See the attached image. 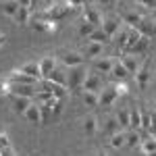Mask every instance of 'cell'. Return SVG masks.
<instances>
[{
	"label": "cell",
	"instance_id": "6da1fadb",
	"mask_svg": "<svg viewBox=\"0 0 156 156\" xmlns=\"http://www.w3.org/2000/svg\"><path fill=\"white\" fill-rule=\"evenodd\" d=\"M85 75H87V73H85V69L81 65L71 67V71L67 73V87H69V90H81Z\"/></svg>",
	"mask_w": 156,
	"mask_h": 156
},
{
	"label": "cell",
	"instance_id": "7a4b0ae2",
	"mask_svg": "<svg viewBox=\"0 0 156 156\" xmlns=\"http://www.w3.org/2000/svg\"><path fill=\"white\" fill-rule=\"evenodd\" d=\"M37 90H48V92L54 94V98H62V100H65L67 92H69L67 85L56 83V81H50V79H46V77H42V79L37 81Z\"/></svg>",
	"mask_w": 156,
	"mask_h": 156
},
{
	"label": "cell",
	"instance_id": "3957f363",
	"mask_svg": "<svg viewBox=\"0 0 156 156\" xmlns=\"http://www.w3.org/2000/svg\"><path fill=\"white\" fill-rule=\"evenodd\" d=\"M100 102H98V106H110L117 98H119V90H117V85H106L104 90H100Z\"/></svg>",
	"mask_w": 156,
	"mask_h": 156
},
{
	"label": "cell",
	"instance_id": "277c9868",
	"mask_svg": "<svg viewBox=\"0 0 156 156\" xmlns=\"http://www.w3.org/2000/svg\"><path fill=\"white\" fill-rule=\"evenodd\" d=\"M71 11H73V9L69 6V4H65V6H62V4H52V6L46 9V15H48L50 21H54V23H56V21L62 19V17H67Z\"/></svg>",
	"mask_w": 156,
	"mask_h": 156
},
{
	"label": "cell",
	"instance_id": "5b68a950",
	"mask_svg": "<svg viewBox=\"0 0 156 156\" xmlns=\"http://www.w3.org/2000/svg\"><path fill=\"white\" fill-rule=\"evenodd\" d=\"M81 90H83V92H100V90H102V79H100V73L85 75Z\"/></svg>",
	"mask_w": 156,
	"mask_h": 156
},
{
	"label": "cell",
	"instance_id": "8992f818",
	"mask_svg": "<svg viewBox=\"0 0 156 156\" xmlns=\"http://www.w3.org/2000/svg\"><path fill=\"white\" fill-rule=\"evenodd\" d=\"M135 79H137V83H140L142 90L148 87V83H150V60H144V62L140 65V69L135 73Z\"/></svg>",
	"mask_w": 156,
	"mask_h": 156
},
{
	"label": "cell",
	"instance_id": "52a82bcc",
	"mask_svg": "<svg viewBox=\"0 0 156 156\" xmlns=\"http://www.w3.org/2000/svg\"><path fill=\"white\" fill-rule=\"evenodd\" d=\"M6 81H11V83H37V77H31V75H27L19 69V71H12L6 77Z\"/></svg>",
	"mask_w": 156,
	"mask_h": 156
},
{
	"label": "cell",
	"instance_id": "ba28073f",
	"mask_svg": "<svg viewBox=\"0 0 156 156\" xmlns=\"http://www.w3.org/2000/svg\"><path fill=\"white\" fill-rule=\"evenodd\" d=\"M60 60H62V65H65V67H69V69H71V67L81 65V62L85 60V56H83V54H77V52H62V54H60Z\"/></svg>",
	"mask_w": 156,
	"mask_h": 156
},
{
	"label": "cell",
	"instance_id": "9c48e42d",
	"mask_svg": "<svg viewBox=\"0 0 156 156\" xmlns=\"http://www.w3.org/2000/svg\"><path fill=\"white\" fill-rule=\"evenodd\" d=\"M135 27L140 29V34H144V36H148V37L156 36V21H152V19L142 17V19H140V23L135 25Z\"/></svg>",
	"mask_w": 156,
	"mask_h": 156
},
{
	"label": "cell",
	"instance_id": "30bf717a",
	"mask_svg": "<svg viewBox=\"0 0 156 156\" xmlns=\"http://www.w3.org/2000/svg\"><path fill=\"white\" fill-rule=\"evenodd\" d=\"M25 119L34 125H42V110H40V104H29V108L25 110Z\"/></svg>",
	"mask_w": 156,
	"mask_h": 156
},
{
	"label": "cell",
	"instance_id": "8fae6325",
	"mask_svg": "<svg viewBox=\"0 0 156 156\" xmlns=\"http://www.w3.org/2000/svg\"><path fill=\"white\" fill-rule=\"evenodd\" d=\"M115 60H117V58H98V56H96V60H94V71H96V73H102V75H106V73L112 71Z\"/></svg>",
	"mask_w": 156,
	"mask_h": 156
},
{
	"label": "cell",
	"instance_id": "7c38bea8",
	"mask_svg": "<svg viewBox=\"0 0 156 156\" xmlns=\"http://www.w3.org/2000/svg\"><path fill=\"white\" fill-rule=\"evenodd\" d=\"M148 46H150V37L142 34V36H140V40H137L135 44L127 46V52H131V54H142V52H146V50H148Z\"/></svg>",
	"mask_w": 156,
	"mask_h": 156
},
{
	"label": "cell",
	"instance_id": "4fadbf2b",
	"mask_svg": "<svg viewBox=\"0 0 156 156\" xmlns=\"http://www.w3.org/2000/svg\"><path fill=\"white\" fill-rule=\"evenodd\" d=\"M29 104H31V98L29 96H12V108L19 115H25V110L29 108Z\"/></svg>",
	"mask_w": 156,
	"mask_h": 156
},
{
	"label": "cell",
	"instance_id": "5bb4252c",
	"mask_svg": "<svg viewBox=\"0 0 156 156\" xmlns=\"http://www.w3.org/2000/svg\"><path fill=\"white\" fill-rule=\"evenodd\" d=\"M102 29L112 37L121 29V19H117V17H108V19H104V21H102Z\"/></svg>",
	"mask_w": 156,
	"mask_h": 156
},
{
	"label": "cell",
	"instance_id": "9a60e30c",
	"mask_svg": "<svg viewBox=\"0 0 156 156\" xmlns=\"http://www.w3.org/2000/svg\"><path fill=\"white\" fill-rule=\"evenodd\" d=\"M110 75L117 79V81H125L127 77H129V71L125 69V65L121 62V58L115 60V65H112V71H110Z\"/></svg>",
	"mask_w": 156,
	"mask_h": 156
},
{
	"label": "cell",
	"instance_id": "2e32d148",
	"mask_svg": "<svg viewBox=\"0 0 156 156\" xmlns=\"http://www.w3.org/2000/svg\"><path fill=\"white\" fill-rule=\"evenodd\" d=\"M31 27L36 31H54V21H46V19H40V17H31Z\"/></svg>",
	"mask_w": 156,
	"mask_h": 156
},
{
	"label": "cell",
	"instance_id": "e0dca14e",
	"mask_svg": "<svg viewBox=\"0 0 156 156\" xmlns=\"http://www.w3.org/2000/svg\"><path fill=\"white\" fill-rule=\"evenodd\" d=\"M127 37H129V25L121 27L119 31L112 36V44H115L117 48H125V46H127Z\"/></svg>",
	"mask_w": 156,
	"mask_h": 156
},
{
	"label": "cell",
	"instance_id": "ac0fdd59",
	"mask_svg": "<svg viewBox=\"0 0 156 156\" xmlns=\"http://www.w3.org/2000/svg\"><path fill=\"white\" fill-rule=\"evenodd\" d=\"M121 62L125 65V69L129 71V75H135L137 69H140V58H135L133 54H125V56L121 58Z\"/></svg>",
	"mask_w": 156,
	"mask_h": 156
},
{
	"label": "cell",
	"instance_id": "d6986e66",
	"mask_svg": "<svg viewBox=\"0 0 156 156\" xmlns=\"http://www.w3.org/2000/svg\"><path fill=\"white\" fill-rule=\"evenodd\" d=\"M46 79H50V81H56V83H62V85H67V71H65L62 67H54V69L50 71V75L46 77Z\"/></svg>",
	"mask_w": 156,
	"mask_h": 156
},
{
	"label": "cell",
	"instance_id": "ffe728a7",
	"mask_svg": "<svg viewBox=\"0 0 156 156\" xmlns=\"http://www.w3.org/2000/svg\"><path fill=\"white\" fill-rule=\"evenodd\" d=\"M19 6H21L19 0H2L0 2V11L4 12V15H9V17H15V12H17Z\"/></svg>",
	"mask_w": 156,
	"mask_h": 156
},
{
	"label": "cell",
	"instance_id": "44dd1931",
	"mask_svg": "<svg viewBox=\"0 0 156 156\" xmlns=\"http://www.w3.org/2000/svg\"><path fill=\"white\" fill-rule=\"evenodd\" d=\"M54 67H56V60L52 58V56H44V58L40 60V73H42V77H48Z\"/></svg>",
	"mask_w": 156,
	"mask_h": 156
},
{
	"label": "cell",
	"instance_id": "7402d4cb",
	"mask_svg": "<svg viewBox=\"0 0 156 156\" xmlns=\"http://www.w3.org/2000/svg\"><path fill=\"white\" fill-rule=\"evenodd\" d=\"M144 15L140 11H127L123 12V21H125V25H129V27H135V25L140 23V19H142Z\"/></svg>",
	"mask_w": 156,
	"mask_h": 156
},
{
	"label": "cell",
	"instance_id": "603a6c76",
	"mask_svg": "<svg viewBox=\"0 0 156 156\" xmlns=\"http://www.w3.org/2000/svg\"><path fill=\"white\" fill-rule=\"evenodd\" d=\"M100 52H102V44H100V42H90V44L85 46L83 56L85 58H96V56H100Z\"/></svg>",
	"mask_w": 156,
	"mask_h": 156
},
{
	"label": "cell",
	"instance_id": "cb8c5ba5",
	"mask_svg": "<svg viewBox=\"0 0 156 156\" xmlns=\"http://www.w3.org/2000/svg\"><path fill=\"white\" fill-rule=\"evenodd\" d=\"M21 71L27 73V75H31V77H37V79H42V73H40V62H36V60H31V62H25L23 67H21Z\"/></svg>",
	"mask_w": 156,
	"mask_h": 156
},
{
	"label": "cell",
	"instance_id": "d4e9b609",
	"mask_svg": "<svg viewBox=\"0 0 156 156\" xmlns=\"http://www.w3.org/2000/svg\"><path fill=\"white\" fill-rule=\"evenodd\" d=\"M85 21H90V23L94 25V27H102V17H100V12L98 11H94V9H85Z\"/></svg>",
	"mask_w": 156,
	"mask_h": 156
},
{
	"label": "cell",
	"instance_id": "484cf974",
	"mask_svg": "<svg viewBox=\"0 0 156 156\" xmlns=\"http://www.w3.org/2000/svg\"><path fill=\"white\" fill-rule=\"evenodd\" d=\"M108 40H110V36H108L102 27H94V31L90 34V42H100V44H106Z\"/></svg>",
	"mask_w": 156,
	"mask_h": 156
},
{
	"label": "cell",
	"instance_id": "4316f807",
	"mask_svg": "<svg viewBox=\"0 0 156 156\" xmlns=\"http://www.w3.org/2000/svg\"><path fill=\"white\" fill-rule=\"evenodd\" d=\"M129 129H142V115L137 108H129Z\"/></svg>",
	"mask_w": 156,
	"mask_h": 156
},
{
	"label": "cell",
	"instance_id": "83f0119b",
	"mask_svg": "<svg viewBox=\"0 0 156 156\" xmlns=\"http://www.w3.org/2000/svg\"><path fill=\"white\" fill-rule=\"evenodd\" d=\"M110 146L112 148H123V146H127V137H125V131H117L110 135Z\"/></svg>",
	"mask_w": 156,
	"mask_h": 156
},
{
	"label": "cell",
	"instance_id": "f1b7e54d",
	"mask_svg": "<svg viewBox=\"0 0 156 156\" xmlns=\"http://www.w3.org/2000/svg\"><path fill=\"white\" fill-rule=\"evenodd\" d=\"M29 12H31V9H27V6H19L12 19H15L19 25H23V23H27V21H29Z\"/></svg>",
	"mask_w": 156,
	"mask_h": 156
},
{
	"label": "cell",
	"instance_id": "f546056e",
	"mask_svg": "<svg viewBox=\"0 0 156 156\" xmlns=\"http://www.w3.org/2000/svg\"><path fill=\"white\" fill-rule=\"evenodd\" d=\"M104 129H106L108 135H112V133L121 131V123L117 117H110V119H106V123H104Z\"/></svg>",
	"mask_w": 156,
	"mask_h": 156
},
{
	"label": "cell",
	"instance_id": "4dcf8cb0",
	"mask_svg": "<svg viewBox=\"0 0 156 156\" xmlns=\"http://www.w3.org/2000/svg\"><path fill=\"white\" fill-rule=\"evenodd\" d=\"M100 92H83V104L85 106H98L100 102Z\"/></svg>",
	"mask_w": 156,
	"mask_h": 156
},
{
	"label": "cell",
	"instance_id": "1f68e13d",
	"mask_svg": "<svg viewBox=\"0 0 156 156\" xmlns=\"http://www.w3.org/2000/svg\"><path fill=\"white\" fill-rule=\"evenodd\" d=\"M83 133H85V135H94V133H96V119H94V117H85V121H83Z\"/></svg>",
	"mask_w": 156,
	"mask_h": 156
},
{
	"label": "cell",
	"instance_id": "d6a6232c",
	"mask_svg": "<svg viewBox=\"0 0 156 156\" xmlns=\"http://www.w3.org/2000/svg\"><path fill=\"white\" fill-rule=\"evenodd\" d=\"M117 119H119L121 127L129 129V108H121L119 112H117Z\"/></svg>",
	"mask_w": 156,
	"mask_h": 156
},
{
	"label": "cell",
	"instance_id": "836d02e7",
	"mask_svg": "<svg viewBox=\"0 0 156 156\" xmlns=\"http://www.w3.org/2000/svg\"><path fill=\"white\" fill-rule=\"evenodd\" d=\"M36 98H37V102H40V104H44V102H52V100H54V94L48 92V90H37Z\"/></svg>",
	"mask_w": 156,
	"mask_h": 156
},
{
	"label": "cell",
	"instance_id": "e575fe53",
	"mask_svg": "<svg viewBox=\"0 0 156 156\" xmlns=\"http://www.w3.org/2000/svg\"><path fill=\"white\" fill-rule=\"evenodd\" d=\"M94 31V25L90 23V21H81V25H79V36H83V37H90V34Z\"/></svg>",
	"mask_w": 156,
	"mask_h": 156
},
{
	"label": "cell",
	"instance_id": "d590c367",
	"mask_svg": "<svg viewBox=\"0 0 156 156\" xmlns=\"http://www.w3.org/2000/svg\"><path fill=\"white\" fill-rule=\"evenodd\" d=\"M62 112V98H56L54 104H52V121H56Z\"/></svg>",
	"mask_w": 156,
	"mask_h": 156
},
{
	"label": "cell",
	"instance_id": "8d00e7d4",
	"mask_svg": "<svg viewBox=\"0 0 156 156\" xmlns=\"http://www.w3.org/2000/svg\"><path fill=\"white\" fill-rule=\"evenodd\" d=\"M140 36H142V34H140V29H137V27H129V37H127V46L135 44V42L140 40ZM127 46H125V48H127Z\"/></svg>",
	"mask_w": 156,
	"mask_h": 156
},
{
	"label": "cell",
	"instance_id": "74e56055",
	"mask_svg": "<svg viewBox=\"0 0 156 156\" xmlns=\"http://www.w3.org/2000/svg\"><path fill=\"white\" fill-rule=\"evenodd\" d=\"M140 115H142V129H150V112L146 108H140Z\"/></svg>",
	"mask_w": 156,
	"mask_h": 156
},
{
	"label": "cell",
	"instance_id": "f35d334b",
	"mask_svg": "<svg viewBox=\"0 0 156 156\" xmlns=\"http://www.w3.org/2000/svg\"><path fill=\"white\" fill-rule=\"evenodd\" d=\"M148 131L152 133V135H156V110L150 112V129H148Z\"/></svg>",
	"mask_w": 156,
	"mask_h": 156
},
{
	"label": "cell",
	"instance_id": "ab89813d",
	"mask_svg": "<svg viewBox=\"0 0 156 156\" xmlns=\"http://www.w3.org/2000/svg\"><path fill=\"white\" fill-rule=\"evenodd\" d=\"M67 4H69L71 9H81L85 4V0H67Z\"/></svg>",
	"mask_w": 156,
	"mask_h": 156
},
{
	"label": "cell",
	"instance_id": "60d3db41",
	"mask_svg": "<svg viewBox=\"0 0 156 156\" xmlns=\"http://www.w3.org/2000/svg\"><path fill=\"white\" fill-rule=\"evenodd\" d=\"M9 146H11V140H9L4 133H0V148L4 150V148H9Z\"/></svg>",
	"mask_w": 156,
	"mask_h": 156
},
{
	"label": "cell",
	"instance_id": "b9f144b4",
	"mask_svg": "<svg viewBox=\"0 0 156 156\" xmlns=\"http://www.w3.org/2000/svg\"><path fill=\"white\" fill-rule=\"evenodd\" d=\"M117 90H119V96H121V94H127V92H129L125 81H119V83H117Z\"/></svg>",
	"mask_w": 156,
	"mask_h": 156
},
{
	"label": "cell",
	"instance_id": "7bdbcfd3",
	"mask_svg": "<svg viewBox=\"0 0 156 156\" xmlns=\"http://www.w3.org/2000/svg\"><path fill=\"white\" fill-rule=\"evenodd\" d=\"M140 4H144V6H148V9H152V6H156V0H137Z\"/></svg>",
	"mask_w": 156,
	"mask_h": 156
},
{
	"label": "cell",
	"instance_id": "ee69618b",
	"mask_svg": "<svg viewBox=\"0 0 156 156\" xmlns=\"http://www.w3.org/2000/svg\"><path fill=\"white\" fill-rule=\"evenodd\" d=\"M15 154V150H12L11 146H9V148H4V150H2V156H12Z\"/></svg>",
	"mask_w": 156,
	"mask_h": 156
},
{
	"label": "cell",
	"instance_id": "f6af8a7d",
	"mask_svg": "<svg viewBox=\"0 0 156 156\" xmlns=\"http://www.w3.org/2000/svg\"><path fill=\"white\" fill-rule=\"evenodd\" d=\"M19 4H21V6H27V9H31V0H19Z\"/></svg>",
	"mask_w": 156,
	"mask_h": 156
},
{
	"label": "cell",
	"instance_id": "bcb514c9",
	"mask_svg": "<svg viewBox=\"0 0 156 156\" xmlns=\"http://www.w3.org/2000/svg\"><path fill=\"white\" fill-rule=\"evenodd\" d=\"M37 2H40V0H31V11H34V9L37 6Z\"/></svg>",
	"mask_w": 156,
	"mask_h": 156
},
{
	"label": "cell",
	"instance_id": "7dc6e473",
	"mask_svg": "<svg viewBox=\"0 0 156 156\" xmlns=\"http://www.w3.org/2000/svg\"><path fill=\"white\" fill-rule=\"evenodd\" d=\"M2 42H4V36H2V34H0V44H2Z\"/></svg>",
	"mask_w": 156,
	"mask_h": 156
},
{
	"label": "cell",
	"instance_id": "c3c4849f",
	"mask_svg": "<svg viewBox=\"0 0 156 156\" xmlns=\"http://www.w3.org/2000/svg\"><path fill=\"white\" fill-rule=\"evenodd\" d=\"M100 2H110V0H100Z\"/></svg>",
	"mask_w": 156,
	"mask_h": 156
}]
</instances>
